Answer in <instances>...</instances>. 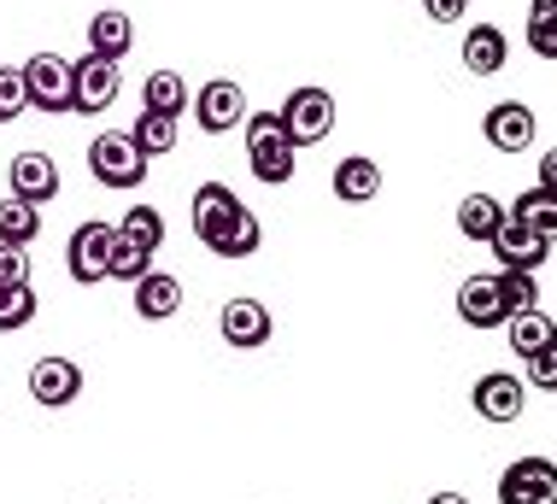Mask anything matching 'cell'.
I'll use <instances>...</instances> for the list:
<instances>
[{"mask_svg": "<svg viewBox=\"0 0 557 504\" xmlns=\"http://www.w3.org/2000/svg\"><path fill=\"white\" fill-rule=\"evenodd\" d=\"M240 130H247V164H252V176H259L264 188L294 182L299 147L288 142V130H282V112H247Z\"/></svg>", "mask_w": 557, "mask_h": 504, "instance_id": "obj_1", "label": "cell"}, {"mask_svg": "<svg viewBox=\"0 0 557 504\" xmlns=\"http://www.w3.org/2000/svg\"><path fill=\"white\" fill-rule=\"evenodd\" d=\"M282 130H288L294 147L329 142V130H335V95H329V88H318V83L294 88V95L282 100Z\"/></svg>", "mask_w": 557, "mask_h": 504, "instance_id": "obj_2", "label": "cell"}, {"mask_svg": "<svg viewBox=\"0 0 557 504\" xmlns=\"http://www.w3.org/2000/svg\"><path fill=\"white\" fill-rule=\"evenodd\" d=\"M112 241H117V229L112 223H77V235H71V247H65V270H71V282L77 287H100V282H112Z\"/></svg>", "mask_w": 557, "mask_h": 504, "instance_id": "obj_3", "label": "cell"}, {"mask_svg": "<svg viewBox=\"0 0 557 504\" xmlns=\"http://www.w3.org/2000/svg\"><path fill=\"white\" fill-rule=\"evenodd\" d=\"M88 171H95L100 188L129 194V188L147 182V159H141V147H135L129 135H95V147H88Z\"/></svg>", "mask_w": 557, "mask_h": 504, "instance_id": "obj_4", "label": "cell"}, {"mask_svg": "<svg viewBox=\"0 0 557 504\" xmlns=\"http://www.w3.org/2000/svg\"><path fill=\"white\" fill-rule=\"evenodd\" d=\"M124 95V71L112 65V59L100 53H83L77 65H71V112H107V106Z\"/></svg>", "mask_w": 557, "mask_h": 504, "instance_id": "obj_5", "label": "cell"}, {"mask_svg": "<svg viewBox=\"0 0 557 504\" xmlns=\"http://www.w3.org/2000/svg\"><path fill=\"white\" fill-rule=\"evenodd\" d=\"M194 124L206 135H230L247 124V88L235 83V76H212V83L194 95Z\"/></svg>", "mask_w": 557, "mask_h": 504, "instance_id": "obj_6", "label": "cell"}, {"mask_svg": "<svg viewBox=\"0 0 557 504\" xmlns=\"http://www.w3.org/2000/svg\"><path fill=\"white\" fill-rule=\"evenodd\" d=\"M499 504H557V464L552 457H517L499 476Z\"/></svg>", "mask_w": 557, "mask_h": 504, "instance_id": "obj_7", "label": "cell"}, {"mask_svg": "<svg viewBox=\"0 0 557 504\" xmlns=\"http://www.w3.org/2000/svg\"><path fill=\"white\" fill-rule=\"evenodd\" d=\"M470 405H475L481 422H517L522 405H529V381L510 376V370H487L470 388Z\"/></svg>", "mask_w": 557, "mask_h": 504, "instance_id": "obj_8", "label": "cell"}, {"mask_svg": "<svg viewBox=\"0 0 557 504\" xmlns=\"http://www.w3.org/2000/svg\"><path fill=\"white\" fill-rule=\"evenodd\" d=\"M24 95H29L36 112H71V59L36 53L24 65Z\"/></svg>", "mask_w": 557, "mask_h": 504, "instance_id": "obj_9", "label": "cell"}, {"mask_svg": "<svg viewBox=\"0 0 557 504\" xmlns=\"http://www.w3.org/2000/svg\"><path fill=\"white\" fill-rule=\"evenodd\" d=\"M481 135H487L493 152H529L534 135H540V118H534V106H522V100H499L481 118Z\"/></svg>", "mask_w": 557, "mask_h": 504, "instance_id": "obj_10", "label": "cell"}, {"mask_svg": "<svg viewBox=\"0 0 557 504\" xmlns=\"http://www.w3.org/2000/svg\"><path fill=\"white\" fill-rule=\"evenodd\" d=\"M270 329H276V317H270L259 299H223V311H218L223 346H235V353H259V346L270 341Z\"/></svg>", "mask_w": 557, "mask_h": 504, "instance_id": "obj_11", "label": "cell"}, {"mask_svg": "<svg viewBox=\"0 0 557 504\" xmlns=\"http://www.w3.org/2000/svg\"><path fill=\"white\" fill-rule=\"evenodd\" d=\"M487 247H493V258H499V270H540L552 258V241H540L534 229L522 218H510V211H505V223L493 229Z\"/></svg>", "mask_w": 557, "mask_h": 504, "instance_id": "obj_12", "label": "cell"}, {"mask_svg": "<svg viewBox=\"0 0 557 504\" xmlns=\"http://www.w3.org/2000/svg\"><path fill=\"white\" fill-rule=\"evenodd\" d=\"M83 393V370L71 358H36L29 364V399L41 410H65Z\"/></svg>", "mask_w": 557, "mask_h": 504, "instance_id": "obj_13", "label": "cell"}, {"mask_svg": "<svg viewBox=\"0 0 557 504\" xmlns=\"http://www.w3.org/2000/svg\"><path fill=\"white\" fill-rule=\"evenodd\" d=\"M7 182H12V200L48 206L53 194H59V164L48 159V152H18V159H12V171H7Z\"/></svg>", "mask_w": 557, "mask_h": 504, "instance_id": "obj_14", "label": "cell"}, {"mask_svg": "<svg viewBox=\"0 0 557 504\" xmlns=\"http://www.w3.org/2000/svg\"><path fill=\"white\" fill-rule=\"evenodd\" d=\"M458 317L470 329H505L510 311H505V294H499V276H470L458 287Z\"/></svg>", "mask_w": 557, "mask_h": 504, "instance_id": "obj_15", "label": "cell"}, {"mask_svg": "<svg viewBox=\"0 0 557 504\" xmlns=\"http://www.w3.org/2000/svg\"><path fill=\"white\" fill-rule=\"evenodd\" d=\"M129 299H135V317H141V323H164V317L183 311V282L164 276V270H147V276L129 287Z\"/></svg>", "mask_w": 557, "mask_h": 504, "instance_id": "obj_16", "label": "cell"}, {"mask_svg": "<svg viewBox=\"0 0 557 504\" xmlns=\"http://www.w3.org/2000/svg\"><path fill=\"white\" fill-rule=\"evenodd\" d=\"M329 188H335V200H341V206H370L375 194H382V164L364 159V152H352V159H341V164H335Z\"/></svg>", "mask_w": 557, "mask_h": 504, "instance_id": "obj_17", "label": "cell"}, {"mask_svg": "<svg viewBox=\"0 0 557 504\" xmlns=\"http://www.w3.org/2000/svg\"><path fill=\"white\" fill-rule=\"evenodd\" d=\"M240 200H235V188L230 182H200L194 188V200H188V223H194V235L200 241H212L223 223H230V211H235Z\"/></svg>", "mask_w": 557, "mask_h": 504, "instance_id": "obj_18", "label": "cell"}, {"mask_svg": "<svg viewBox=\"0 0 557 504\" xmlns=\"http://www.w3.org/2000/svg\"><path fill=\"white\" fill-rule=\"evenodd\" d=\"M259 241H264L259 211H252V206H235L230 223H223L218 235L206 241V253H218V258H252V253H259Z\"/></svg>", "mask_w": 557, "mask_h": 504, "instance_id": "obj_19", "label": "cell"}, {"mask_svg": "<svg viewBox=\"0 0 557 504\" xmlns=\"http://www.w3.org/2000/svg\"><path fill=\"white\" fill-rule=\"evenodd\" d=\"M463 65L470 76H493L510 65V36L499 24H470V36H463Z\"/></svg>", "mask_w": 557, "mask_h": 504, "instance_id": "obj_20", "label": "cell"}, {"mask_svg": "<svg viewBox=\"0 0 557 504\" xmlns=\"http://www.w3.org/2000/svg\"><path fill=\"white\" fill-rule=\"evenodd\" d=\"M129 48H135V24H129V12H95L88 19V53H100V59H129Z\"/></svg>", "mask_w": 557, "mask_h": 504, "instance_id": "obj_21", "label": "cell"}, {"mask_svg": "<svg viewBox=\"0 0 557 504\" xmlns=\"http://www.w3.org/2000/svg\"><path fill=\"white\" fill-rule=\"evenodd\" d=\"M505 329H510V346H517L522 364H529L534 353H546V346H557V323H552V311H540V305L534 311H517Z\"/></svg>", "mask_w": 557, "mask_h": 504, "instance_id": "obj_22", "label": "cell"}, {"mask_svg": "<svg viewBox=\"0 0 557 504\" xmlns=\"http://www.w3.org/2000/svg\"><path fill=\"white\" fill-rule=\"evenodd\" d=\"M505 223V206L493 194H463L458 200V235L463 241H493V229Z\"/></svg>", "mask_w": 557, "mask_h": 504, "instance_id": "obj_23", "label": "cell"}, {"mask_svg": "<svg viewBox=\"0 0 557 504\" xmlns=\"http://www.w3.org/2000/svg\"><path fill=\"white\" fill-rule=\"evenodd\" d=\"M141 112H164V118H183L188 112V83L176 71H153L141 83Z\"/></svg>", "mask_w": 557, "mask_h": 504, "instance_id": "obj_24", "label": "cell"}, {"mask_svg": "<svg viewBox=\"0 0 557 504\" xmlns=\"http://www.w3.org/2000/svg\"><path fill=\"white\" fill-rule=\"evenodd\" d=\"M510 218H522L534 229L540 241H557V194L552 188H529V194H517V206H505Z\"/></svg>", "mask_w": 557, "mask_h": 504, "instance_id": "obj_25", "label": "cell"}, {"mask_svg": "<svg viewBox=\"0 0 557 504\" xmlns=\"http://www.w3.org/2000/svg\"><path fill=\"white\" fill-rule=\"evenodd\" d=\"M522 41H529L534 59H552V65H557V0H529V24H522Z\"/></svg>", "mask_w": 557, "mask_h": 504, "instance_id": "obj_26", "label": "cell"}, {"mask_svg": "<svg viewBox=\"0 0 557 504\" xmlns=\"http://www.w3.org/2000/svg\"><path fill=\"white\" fill-rule=\"evenodd\" d=\"M36 235H41V206L12 200V194H7V206H0V241H12V247H29Z\"/></svg>", "mask_w": 557, "mask_h": 504, "instance_id": "obj_27", "label": "cell"}, {"mask_svg": "<svg viewBox=\"0 0 557 504\" xmlns=\"http://www.w3.org/2000/svg\"><path fill=\"white\" fill-rule=\"evenodd\" d=\"M129 142L141 147V159H159V152H171V147H176V118L141 112V118H135V130H129Z\"/></svg>", "mask_w": 557, "mask_h": 504, "instance_id": "obj_28", "label": "cell"}, {"mask_svg": "<svg viewBox=\"0 0 557 504\" xmlns=\"http://www.w3.org/2000/svg\"><path fill=\"white\" fill-rule=\"evenodd\" d=\"M117 235L135 241L141 253H159V247H164V218H159L153 206H129V211H124V223H117Z\"/></svg>", "mask_w": 557, "mask_h": 504, "instance_id": "obj_29", "label": "cell"}, {"mask_svg": "<svg viewBox=\"0 0 557 504\" xmlns=\"http://www.w3.org/2000/svg\"><path fill=\"white\" fill-rule=\"evenodd\" d=\"M36 287H0V334H18V329H29L36 323Z\"/></svg>", "mask_w": 557, "mask_h": 504, "instance_id": "obj_30", "label": "cell"}, {"mask_svg": "<svg viewBox=\"0 0 557 504\" xmlns=\"http://www.w3.org/2000/svg\"><path fill=\"white\" fill-rule=\"evenodd\" d=\"M499 294H505V311H510V317H517V311H534V305H540L534 270H499Z\"/></svg>", "mask_w": 557, "mask_h": 504, "instance_id": "obj_31", "label": "cell"}, {"mask_svg": "<svg viewBox=\"0 0 557 504\" xmlns=\"http://www.w3.org/2000/svg\"><path fill=\"white\" fill-rule=\"evenodd\" d=\"M147 270H153V253H141L135 241L117 235V241H112V282H129V287H135Z\"/></svg>", "mask_w": 557, "mask_h": 504, "instance_id": "obj_32", "label": "cell"}, {"mask_svg": "<svg viewBox=\"0 0 557 504\" xmlns=\"http://www.w3.org/2000/svg\"><path fill=\"white\" fill-rule=\"evenodd\" d=\"M29 112V95H24V65H0V124Z\"/></svg>", "mask_w": 557, "mask_h": 504, "instance_id": "obj_33", "label": "cell"}, {"mask_svg": "<svg viewBox=\"0 0 557 504\" xmlns=\"http://www.w3.org/2000/svg\"><path fill=\"white\" fill-rule=\"evenodd\" d=\"M24 282H29V253L0 241V287H24Z\"/></svg>", "mask_w": 557, "mask_h": 504, "instance_id": "obj_34", "label": "cell"}, {"mask_svg": "<svg viewBox=\"0 0 557 504\" xmlns=\"http://www.w3.org/2000/svg\"><path fill=\"white\" fill-rule=\"evenodd\" d=\"M529 388H540V393H557V346H546V353H534L529 358Z\"/></svg>", "mask_w": 557, "mask_h": 504, "instance_id": "obj_35", "label": "cell"}, {"mask_svg": "<svg viewBox=\"0 0 557 504\" xmlns=\"http://www.w3.org/2000/svg\"><path fill=\"white\" fill-rule=\"evenodd\" d=\"M423 19L429 24H458V19H470V0H423Z\"/></svg>", "mask_w": 557, "mask_h": 504, "instance_id": "obj_36", "label": "cell"}, {"mask_svg": "<svg viewBox=\"0 0 557 504\" xmlns=\"http://www.w3.org/2000/svg\"><path fill=\"white\" fill-rule=\"evenodd\" d=\"M534 188H552L557 194V147L540 152V182H534Z\"/></svg>", "mask_w": 557, "mask_h": 504, "instance_id": "obj_37", "label": "cell"}, {"mask_svg": "<svg viewBox=\"0 0 557 504\" xmlns=\"http://www.w3.org/2000/svg\"><path fill=\"white\" fill-rule=\"evenodd\" d=\"M429 504H470V499H463V493H451V487H446V493H434Z\"/></svg>", "mask_w": 557, "mask_h": 504, "instance_id": "obj_38", "label": "cell"}]
</instances>
